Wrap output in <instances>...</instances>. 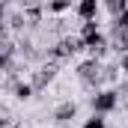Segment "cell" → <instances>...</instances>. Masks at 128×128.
I'll use <instances>...</instances> for the list:
<instances>
[{"instance_id": "1", "label": "cell", "mask_w": 128, "mask_h": 128, "mask_svg": "<svg viewBox=\"0 0 128 128\" xmlns=\"http://www.w3.org/2000/svg\"><path fill=\"white\" fill-rule=\"evenodd\" d=\"M78 80L84 84V86H90V90H101L98 84L101 80H107V66L101 63V60H96V57H90V60H84V63L78 66Z\"/></svg>"}, {"instance_id": "2", "label": "cell", "mask_w": 128, "mask_h": 128, "mask_svg": "<svg viewBox=\"0 0 128 128\" xmlns=\"http://www.w3.org/2000/svg\"><path fill=\"white\" fill-rule=\"evenodd\" d=\"M90 107H92V113H96V116H107V113H113V110L119 107V90L104 86V90L92 92V98H90Z\"/></svg>"}, {"instance_id": "3", "label": "cell", "mask_w": 128, "mask_h": 128, "mask_svg": "<svg viewBox=\"0 0 128 128\" xmlns=\"http://www.w3.org/2000/svg\"><path fill=\"white\" fill-rule=\"evenodd\" d=\"M78 51H84V42H80V36H63L48 54H51V60H68V57H74Z\"/></svg>"}, {"instance_id": "4", "label": "cell", "mask_w": 128, "mask_h": 128, "mask_svg": "<svg viewBox=\"0 0 128 128\" xmlns=\"http://www.w3.org/2000/svg\"><path fill=\"white\" fill-rule=\"evenodd\" d=\"M80 42H84V51H90V57H96V60H101V54L110 48V39L101 30L92 33V36H86V39H80Z\"/></svg>"}, {"instance_id": "5", "label": "cell", "mask_w": 128, "mask_h": 128, "mask_svg": "<svg viewBox=\"0 0 128 128\" xmlns=\"http://www.w3.org/2000/svg\"><path fill=\"white\" fill-rule=\"evenodd\" d=\"M101 9H104V3H98V0H80V3H74V15L80 18V24L98 21V12Z\"/></svg>"}, {"instance_id": "6", "label": "cell", "mask_w": 128, "mask_h": 128, "mask_svg": "<svg viewBox=\"0 0 128 128\" xmlns=\"http://www.w3.org/2000/svg\"><path fill=\"white\" fill-rule=\"evenodd\" d=\"M54 78H57V63H45V66H39V72L33 74V86L36 90H45Z\"/></svg>"}, {"instance_id": "7", "label": "cell", "mask_w": 128, "mask_h": 128, "mask_svg": "<svg viewBox=\"0 0 128 128\" xmlns=\"http://www.w3.org/2000/svg\"><path fill=\"white\" fill-rule=\"evenodd\" d=\"M74 116H78V104H74V101H63V104L54 110V122H57V125H68Z\"/></svg>"}, {"instance_id": "8", "label": "cell", "mask_w": 128, "mask_h": 128, "mask_svg": "<svg viewBox=\"0 0 128 128\" xmlns=\"http://www.w3.org/2000/svg\"><path fill=\"white\" fill-rule=\"evenodd\" d=\"M33 92H36L33 80H15V84H12V96L18 98V101H30Z\"/></svg>"}, {"instance_id": "9", "label": "cell", "mask_w": 128, "mask_h": 128, "mask_svg": "<svg viewBox=\"0 0 128 128\" xmlns=\"http://www.w3.org/2000/svg\"><path fill=\"white\" fill-rule=\"evenodd\" d=\"M110 48H113L116 54L128 57V33L125 30H110Z\"/></svg>"}, {"instance_id": "10", "label": "cell", "mask_w": 128, "mask_h": 128, "mask_svg": "<svg viewBox=\"0 0 128 128\" xmlns=\"http://www.w3.org/2000/svg\"><path fill=\"white\" fill-rule=\"evenodd\" d=\"M104 9H107V15H110V21H113V18H119V15L128 9V0H107Z\"/></svg>"}, {"instance_id": "11", "label": "cell", "mask_w": 128, "mask_h": 128, "mask_svg": "<svg viewBox=\"0 0 128 128\" xmlns=\"http://www.w3.org/2000/svg\"><path fill=\"white\" fill-rule=\"evenodd\" d=\"M74 12V6L68 3V0H51V3H45V12H51V15H63V12Z\"/></svg>"}, {"instance_id": "12", "label": "cell", "mask_w": 128, "mask_h": 128, "mask_svg": "<svg viewBox=\"0 0 128 128\" xmlns=\"http://www.w3.org/2000/svg\"><path fill=\"white\" fill-rule=\"evenodd\" d=\"M80 128H107V119H104V116H96V113H92L90 119H84V125H80Z\"/></svg>"}, {"instance_id": "13", "label": "cell", "mask_w": 128, "mask_h": 128, "mask_svg": "<svg viewBox=\"0 0 128 128\" xmlns=\"http://www.w3.org/2000/svg\"><path fill=\"white\" fill-rule=\"evenodd\" d=\"M101 30V24L98 21H86V24H80V39H86V36H92V33Z\"/></svg>"}, {"instance_id": "14", "label": "cell", "mask_w": 128, "mask_h": 128, "mask_svg": "<svg viewBox=\"0 0 128 128\" xmlns=\"http://www.w3.org/2000/svg\"><path fill=\"white\" fill-rule=\"evenodd\" d=\"M110 27H113V30H125V33H128V9L119 15V18H113V21H110Z\"/></svg>"}, {"instance_id": "15", "label": "cell", "mask_w": 128, "mask_h": 128, "mask_svg": "<svg viewBox=\"0 0 128 128\" xmlns=\"http://www.w3.org/2000/svg\"><path fill=\"white\" fill-rule=\"evenodd\" d=\"M119 68H122V72L128 74V57H122V60H119Z\"/></svg>"}]
</instances>
